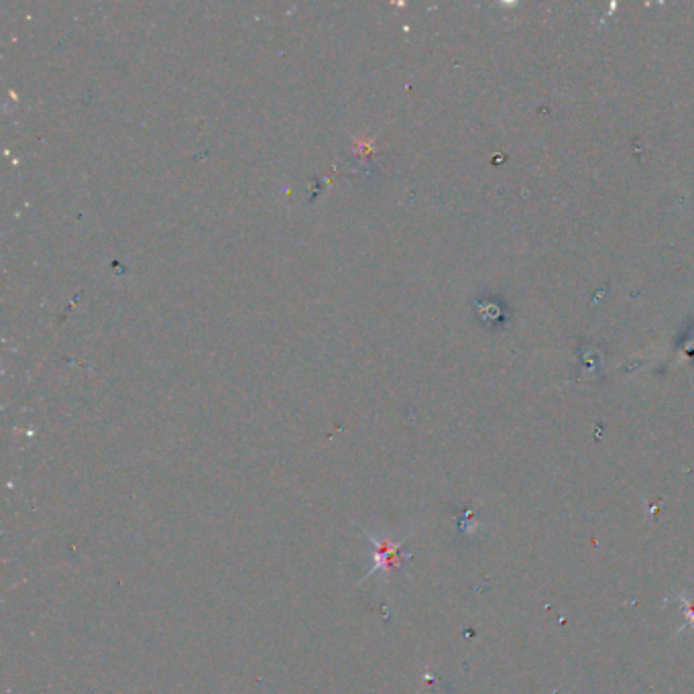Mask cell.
Masks as SVG:
<instances>
[{"mask_svg": "<svg viewBox=\"0 0 694 694\" xmlns=\"http://www.w3.org/2000/svg\"><path fill=\"white\" fill-rule=\"evenodd\" d=\"M678 601L682 603V613L686 617V627H694V599H689V597L680 595Z\"/></svg>", "mask_w": 694, "mask_h": 694, "instance_id": "cell-1", "label": "cell"}]
</instances>
